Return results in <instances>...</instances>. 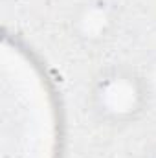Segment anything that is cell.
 <instances>
[{"instance_id": "cell-4", "label": "cell", "mask_w": 156, "mask_h": 158, "mask_svg": "<svg viewBox=\"0 0 156 158\" xmlns=\"http://www.w3.org/2000/svg\"><path fill=\"white\" fill-rule=\"evenodd\" d=\"M142 158H156V143L154 145H151V147L143 153V156Z\"/></svg>"}, {"instance_id": "cell-1", "label": "cell", "mask_w": 156, "mask_h": 158, "mask_svg": "<svg viewBox=\"0 0 156 158\" xmlns=\"http://www.w3.org/2000/svg\"><path fill=\"white\" fill-rule=\"evenodd\" d=\"M151 98L138 70L109 66L90 86V107L96 118L109 125H129L140 118Z\"/></svg>"}, {"instance_id": "cell-2", "label": "cell", "mask_w": 156, "mask_h": 158, "mask_svg": "<svg viewBox=\"0 0 156 158\" xmlns=\"http://www.w3.org/2000/svg\"><path fill=\"white\" fill-rule=\"evenodd\" d=\"M119 26V7L114 0H84L70 17V31L86 48L103 46Z\"/></svg>"}, {"instance_id": "cell-3", "label": "cell", "mask_w": 156, "mask_h": 158, "mask_svg": "<svg viewBox=\"0 0 156 158\" xmlns=\"http://www.w3.org/2000/svg\"><path fill=\"white\" fill-rule=\"evenodd\" d=\"M138 72H140V76L143 79V85H145V88L149 92V98L156 99V52H153L145 59L143 66Z\"/></svg>"}]
</instances>
